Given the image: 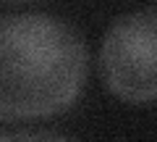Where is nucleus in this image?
<instances>
[{
    "label": "nucleus",
    "instance_id": "f257e3e1",
    "mask_svg": "<svg viewBox=\"0 0 157 142\" xmlns=\"http://www.w3.org/2000/svg\"><path fill=\"white\" fill-rule=\"evenodd\" d=\"M89 76V50L73 24L50 13L0 18V119L39 121L71 108Z\"/></svg>",
    "mask_w": 157,
    "mask_h": 142
},
{
    "label": "nucleus",
    "instance_id": "f03ea898",
    "mask_svg": "<svg viewBox=\"0 0 157 142\" xmlns=\"http://www.w3.org/2000/svg\"><path fill=\"white\" fill-rule=\"evenodd\" d=\"M100 76L123 103L157 100V11L139 8L113 18L100 42Z\"/></svg>",
    "mask_w": 157,
    "mask_h": 142
},
{
    "label": "nucleus",
    "instance_id": "7ed1b4c3",
    "mask_svg": "<svg viewBox=\"0 0 157 142\" xmlns=\"http://www.w3.org/2000/svg\"><path fill=\"white\" fill-rule=\"evenodd\" d=\"M0 142H73L55 132H34V129H21V132H3Z\"/></svg>",
    "mask_w": 157,
    "mask_h": 142
},
{
    "label": "nucleus",
    "instance_id": "20e7f679",
    "mask_svg": "<svg viewBox=\"0 0 157 142\" xmlns=\"http://www.w3.org/2000/svg\"><path fill=\"white\" fill-rule=\"evenodd\" d=\"M6 3H24V0H6Z\"/></svg>",
    "mask_w": 157,
    "mask_h": 142
}]
</instances>
